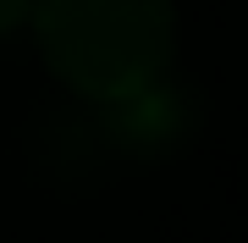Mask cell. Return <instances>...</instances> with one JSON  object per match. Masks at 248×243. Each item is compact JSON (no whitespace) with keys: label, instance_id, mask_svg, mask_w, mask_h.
<instances>
[{"label":"cell","instance_id":"cell-1","mask_svg":"<svg viewBox=\"0 0 248 243\" xmlns=\"http://www.w3.org/2000/svg\"><path fill=\"white\" fill-rule=\"evenodd\" d=\"M28 22L50 72L94 105L155 83L177 50L171 0H33Z\"/></svg>","mask_w":248,"mask_h":243},{"label":"cell","instance_id":"cell-2","mask_svg":"<svg viewBox=\"0 0 248 243\" xmlns=\"http://www.w3.org/2000/svg\"><path fill=\"white\" fill-rule=\"evenodd\" d=\"M187 127H193V94L166 83V72L133 94L99 99V138L127 155H166L187 138Z\"/></svg>","mask_w":248,"mask_h":243},{"label":"cell","instance_id":"cell-3","mask_svg":"<svg viewBox=\"0 0 248 243\" xmlns=\"http://www.w3.org/2000/svg\"><path fill=\"white\" fill-rule=\"evenodd\" d=\"M33 17V0H0V33H11V28H22Z\"/></svg>","mask_w":248,"mask_h":243}]
</instances>
